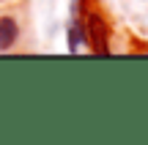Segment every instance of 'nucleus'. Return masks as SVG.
<instances>
[{
  "label": "nucleus",
  "mask_w": 148,
  "mask_h": 145,
  "mask_svg": "<svg viewBox=\"0 0 148 145\" xmlns=\"http://www.w3.org/2000/svg\"><path fill=\"white\" fill-rule=\"evenodd\" d=\"M79 16H82V30H85V44L90 52L107 55L110 52V22L101 14L99 0H77Z\"/></svg>",
  "instance_id": "nucleus-1"
},
{
  "label": "nucleus",
  "mask_w": 148,
  "mask_h": 145,
  "mask_svg": "<svg viewBox=\"0 0 148 145\" xmlns=\"http://www.w3.org/2000/svg\"><path fill=\"white\" fill-rule=\"evenodd\" d=\"M19 38V25H16L14 16L3 14L0 16V49H11Z\"/></svg>",
  "instance_id": "nucleus-2"
}]
</instances>
